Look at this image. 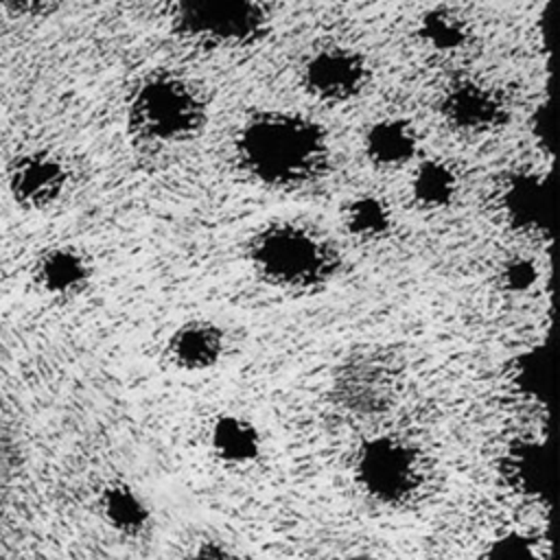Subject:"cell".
<instances>
[{
  "label": "cell",
  "mask_w": 560,
  "mask_h": 560,
  "mask_svg": "<svg viewBox=\"0 0 560 560\" xmlns=\"http://www.w3.org/2000/svg\"><path fill=\"white\" fill-rule=\"evenodd\" d=\"M365 155L378 168L407 164L418 151V133L405 118H383L365 131Z\"/></svg>",
  "instance_id": "15"
},
{
  "label": "cell",
  "mask_w": 560,
  "mask_h": 560,
  "mask_svg": "<svg viewBox=\"0 0 560 560\" xmlns=\"http://www.w3.org/2000/svg\"><path fill=\"white\" fill-rule=\"evenodd\" d=\"M70 182L68 166L50 151L35 149L15 155L7 166V190L22 210H46L61 199Z\"/></svg>",
  "instance_id": "7"
},
{
  "label": "cell",
  "mask_w": 560,
  "mask_h": 560,
  "mask_svg": "<svg viewBox=\"0 0 560 560\" xmlns=\"http://www.w3.org/2000/svg\"><path fill=\"white\" fill-rule=\"evenodd\" d=\"M2 7L11 13V15H20V18H28V15H37L44 11V7L48 4V0H0Z\"/></svg>",
  "instance_id": "25"
},
{
  "label": "cell",
  "mask_w": 560,
  "mask_h": 560,
  "mask_svg": "<svg viewBox=\"0 0 560 560\" xmlns=\"http://www.w3.org/2000/svg\"><path fill=\"white\" fill-rule=\"evenodd\" d=\"M103 503H105V514L109 523L127 536L142 534L151 523L149 505L127 483L109 486L103 494Z\"/></svg>",
  "instance_id": "19"
},
{
  "label": "cell",
  "mask_w": 560,
  "mask_h": 560,
  "mask_svg": "<svg viewBox=\"0 0 560 560\" xmlns=\"http://www.w3.org/2000/svg\"><path fill=\"white\" fill-rule=\"evenodd\" d=\"M228 352L225 330L210 319H188L179 324L168 341L171 363L184 372H206L217 368Z\"/></svg>",
  "instance_id": "11"
},
{
  "label": "cell",
  "mask_w": 560,
  "mask_h": 560,
  "mask_svg": "<svg viewBox=\"0 0 560 560\" xmlns=\"http://www.w3.org/2000/svg\"><path fill=\"white\" fill-rule=\"evenodd\" d=\"M508 376L512 387L534 402H547L549 396V352L545 343H534L521 350L510 368Z\"/></svg>",
  "instance_id": "16"
},
{
  "label": "cell",
  "mask_w": 560,
  "mask_h": 560,
  "mask_svg": "<svg viewBox=\"0 0 560 560\" xmlns=\"http://www.w3.org/2000/svg\"><path fill=\"white\" fill-rule=\"evenodd\" d=\"M499 472L514 492L527 499H545L549 492V457L545 442L536 438L512 440L501 455Z\"/></svg>",
  "instance_id": "12"
},
{
  "label": "cell",
  "mask_w": 560,
  "mask_h": 560,
  "mask_svg": "<svg viewBox=\"0 0 560 560\" xmlns=\"http://www.w3.org/2000/svg\"><path fill=\"white\" fill-rule=\"evenodd\" d=\"M249 262L262 282L284 291L324 287L339 267L335 247L295 221L265 225L249 243Z\"/></svg>",
  "instance_id": "2"
},
{
  "label": "cell",
  "mask_w": 560,
  "mask_h": 560,
  "mask_svg": "<svg viewBox=\"0 0 560 560\" xmlns=\"http://www.w3.org/2000/svg\"><path fill=\"white\" fill-rule=\"evenodd\" d=\"M529 136L536 142V147L545 153H553L556 149V127L553 116L549 109V101H540L529 116Z\"/></svg>",
  "instance_id": "23"
},
{
  "label": "cell",
  "mask_w": 560,
  "mask_h": 560,
  "mask_svg": "<svg viewBox=\"0 0 560 560\" xmlns=\"http://www.w3.org/2000/svg\"><path fill=\"white\" fill-rule=\"evenodd\" d=\"M173 26L206 44H249L267 26V0H175Z\"/></svg>",
  "instance_id": "6"
},
{
  "label": "cell",
  "mask_w": 560,
  "mask_h": 560,
  "mask_svg": "<svg viewBox=\"0 0 560 560\" xmlns=\"http://www.w3.org/2000/svg\"><path fill=\"white\" fill-rule=\"evenodd\" d=\"M538 276H540L538 265L532 258H525V256H514V258L505 260L501 271H499L501 284L510 293L529 291L538 282Z\"/></svg>",
  "instance_id": "22"
},
{
  "label": "cell",
  "mask_w": 560,
  "mask_h": 560,
  "mask_svg": "<svg viewBox=\"0 0 560 560\" xmlns=\"http://www.w3.org/2000/svg\"><path fill=\"white\" fill-rule=\"evenodd\" d=\"M411 195L422 208H446L457 195V173L442 160H424L411 177Z\"/></svg>",
  "instance_id": "17"
},
{
  "label": "cell",
  "mask_w": 560,
  "mask_h": 560,
  "mask_svg": "<svg viewBox=\"0 0 560 560\" xmlns=\"http://www.w3.org/2000/svg\"><path fill=\"white\" fill-rule=\"evenodd\" d=\"M352 475L370 499L398 505L411 499L422 483L420 453L400 435H374L357 448Z\"/></svg>",
  "instance_id": "5"
},
{
  "label": "cell",
  "mask_w": 560,
  "mask_h": 560,
  "mask_svg": "<svg viewBox=\"0 0 560 560\" xmlns=\"http://www.w3.org/2000/svg\"><path fill=\"white\" fill-rule=\"evenodd\" d=\"M186 560H243V558L232 547L219 540H201L190 549Z\"/></svg>",
  "instance_id": "24"
},
{
  "label": "cell",
  "mask_w": 560,
  "mask_h": 560,
  "mask_svg": "<svg viewBox=\"0 0 560 560\" xmlns=\"http://www.w3.org/2000/svg\"><path fill=\"white\" fill-rule=\"evenodd\" d=\"M206 103L175 74H153L138 83L127 103V127L142 142H182L199 133Z\"/></svg>",
  "instance_id": "3"
},
{
  "label": "cell",
  "mask_w": 560,
  "mask_h": 560,
  "mask_svg": "<svg viewBox=\"0 0 560 560\" xmlns=\"http://www.w3.org/2000/svg\"><path fill=\"white\" fill-rule=\"evenodd\" d=\"M92 267L85 254L70 245H55L44 249L33 262L35 284L55 298H68L88 287Z\"/></svg>",
  "instance_id": "14"
},
{
  "label": "cell",
  "mask_w": 560,
  "mask_h": 560,
  "mask_svg": "<svg viewBox=\"0 0 560 560\" xmlns=\"http://www.w3.org/2000/svg\"><path fill=\"white\" fill-rule=\"evenodd\" d=\"M208 444L212 455L221 464L232 468L254 464L265 448V440L258 424L252 418L234 411L221 413L212 420Z\"/></svg>",
  "instance_id": "13"
},
{
  "label": "cell",
  "mask_w": 560,
  "mask_h": 560,
  "mask_svg": "<svg viewBox=\"0 0 560 560\" xmlns=\"http://www.w3.org/2000/svg\"><path fill=\"white\" fill-rule=\"evenodd\" d=\"M440 112L453 129L464 133H488L503 127L508 120L503 96L497 90L472 81L453 85L444 94Z\"/></svg>",
  "instance_id": "10"
},
{
  "label": "cell",
  "mask_w": 560,
  "mask_h": 560,
  "mask_svg": "<svg viewBox=\"0 0 560 560\" xmlns=\"http://www.w3.org/2000/svg\"><path fill=\"white\" fill-rule=\"evenodd\" d=\"M341 560H378V558H374V556H370V553H352V556H346V558H341Z\"/></svg>",
  "instance_id": "26"
},
{
  "label": "cell",
  "mask_w": 560,
  "mask_h": 560,
  "mask_svg": "<svg viewBox=\"0 0 560 560\" xmlns=\"http://www.w3.org/2000/svg\"><path fill=\"white\" fill-rule=\"evenodd\" d=\"M302 81L315 98L324 103H346L365 90L370 66L365 57L352 48H322L306 59Z\"/></svg>",
  "instance_id": "8"
},
{
  "label": "cell",
  "mask_w": 560,
  "mask_h": 560,
  "mask_svg": "<svg viewBox=\"0 0 560 560\" xmlns=\"http://www.w3.org/2000/svg\"><path fill=\"white\" fill-rule=\"evenodd\" d=\"M241 166L271 188H295L317 182L330 162L324 127L293 112H262L249 118L236 136Z\"/></svg>",
  "instance_id": "1"
},
{
  "label": "cell",
  "mask_w": 560,
  "mask_h": 560,
  "mask_svg": "<svg viewBox=\"0 0 560 560\" xmlns=\"http://www.w3.org/2000/svg\"><path fill=\"white\" fill-rule=\"evenodd\" d=\"M479 560H540V553L534 536L521 529H508L481 549Z\"/></svg>",
  "instance_id": "21"
},
{
  "label": "cell",
  "mask_w": 560,
  "mask_h": 560,
  "mask_svg": "<svg viewBox=\"0 0 560 560\" xmlns=\"http://www.w3.org/2000/svg\"><path fill=\"white\" fill-rule=\"evenodd\" d=\"M400 392V363L385 348H361L346 354L330 381L337 407L354 416H378L394 407Z\"/></svg>",
  "instance_id": "4"
},
{
  "label": "cell",
  "mask_w": 560,
  "mask_h": 560,
  "mask_svg": "<svg viewBox=\"0 0 560 560\" xmlns=\"http://www.w3.org/2000/svg\"><path fill=\"white\" fill-rule=\"evenodd\" d=\"M501 206L514 230L532 236H549L551 190L545 175L534 171L512 173L503 186Z\"/></svg>",
  "instance_id": "9"
},
{
  "label": "cell",
  "mask_w": 560,
  "mask_h": 560,
  "mask_svg": "<svg viewBox=\"0 0 560 560\" xmlns=\"http://www.w3.org/2000/svg\"><path fill=\"white\" fill-rule=\"evenodd\" d=\"M350 234L363 241H378L392 232V210L376 195H359L346 206L343 214Z\"/></svg>",
  "instance_id": "20"
},
{
  "label": "cell",
  "mask_w": 560,
  "mask_h": 560,
  "mask_svg": "<svg viewBox=\"0 0 560 560\" xmlns=\"http://www.w3.org/2000/svg\"><path fill=\"white\" fill-rule=\"evenodd\" d=\"M418 35L429 48L448 52L468 42V24L448 7H431L418 20Z\"/></svg>",
  "instance_id": "18"
}]
</instances>
